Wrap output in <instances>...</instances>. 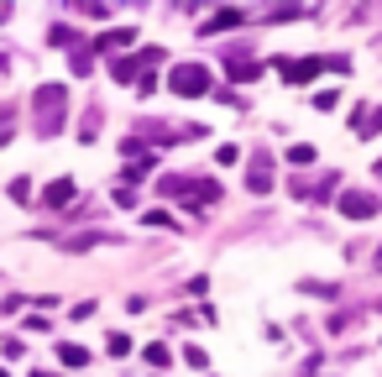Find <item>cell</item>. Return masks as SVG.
<instances>
[{
    "mask_svg": "<svg viewBox=\"0 0 382 377\" xmlns=\"http://www.w3.org/2000/svg\"><path fill=\"white\" fill-rule=\"evenodd\" d=\"M168 89L183 94V100H199V94H209V69H204V63H173Z\"/></svg>",
    "mask_w": 382,
    "mask_h": 377,
    "instance_id": "1",
    "label": "cell"
},
{
    "mask_svg": "<svg viewBox=\"0 0 382 377\" xmlns=\"http://www.w3.org/2000/svg\"><path fill=\"white\" fill-rule=\"evenodd\" d=\"M272 69H278L288 84H309L320 69H346V58H304V63H299V58H278Z\"/></svg>",
    "mask_w": 382,
    "mask_h": 377,
    "instance_id": "2",
    "label": "cell"
},
{
    "mask_svg": "<svg viewBox=\"0 0 382 377\" xmlns=\"http://www.w3.org/2000/svg\"><path fill=\"white\" fill-rule=\"evenodd\" d=\"M340 215H346V220H372V215H377V199L361 194V188H346V194H340Z\"/></svg>",
    "mask_w": 382,
    "mask_h": 377,
    "instance_id": "3",
    "label": "cell"
},
{
    "mask_svg": "<svg viewBox=\"0 0 382 377\" xmlns=\"http://www.w3.org/2000/svg\"><path fill=\"white\" fill-rule=\"evenodd\" d=\"M63 105H69V89H63V84H42V89H37V116H42V120H58Z\"/></svg>",
    "mask_w": 382,
    "mask_h": 377,
    "instance_id": "4",
    "label": "cell"
},
{
    "mask_svg": "<svg viewBox=\"0 0 382 377\" xmlns=\"http://www.w3.org/2000/svg\"><path fill=\"white\" fill-rule=\"evenodd\" d=\"M351 120H357V137H377L382 131V105H361Z\"/></svg>",
    "mask_w": 382,
    "mask_h": 377,
    "instance_id": "5",
    "label": "cell"
},
{
    "mask_svg": "<svg viewBox=\"0 0 382 377\" xmlns=\"http://www.w3.org/2000/svg\"><path fill=\"white\" fill-rule=\"evenodd\" d=\"M69 199H74V184H69V179H58V184L42 188V205H47V210H63Z\"/></svg>",
    "mask_w": 382,
    "mask_h": 377,
    "instance_id": "6",
    "label": "cell"
},
{
    "mask_svg": "<svg viewBox=\"0 0 382 377\" xmlns=\"http://www.w3.org/2000/svg\"><path fill=\"white\" fill-rule=\"evenodd\" d=\"M246 184H252V194H267V188H272V173H267V157H262V163H257L252 173H246Z\"/></svg>",
    "mask_w": 382,
    "mask_h": 377,
    "instance_id": "7",
    "label": "cell"
},
{
    "mask_svg": "<svg viewBox=\"0 0 382 377\" xmlns=\"http://www.w3.org/2000/svg\"><path fill=\"white\" fill-rule=\"evenodd\" d=\"M126 43H137V32H126V26H115V32L95 37V47H126Z\"/></svg>",
    "mask_w": 382,
    "mask_h": 377,
    "instance_id": "8",
    "label": "cell"
},
{
    "mask_svg": "<svg viewBox=\"0 0 382 377\" xmlns=\"http://www.w3.org/2000/svg\"><path fill=\"white\" fill-rule=\"evenodd\" d=\"M288 163H294V168H309V163H314V147H309V142H294V147H288Z\"/></svg>",
    "mask_w": 382,
    "mask_h": 377,
    "instance_id": "9",
    "label": "cell"
},
{
    "mask_svg": "<svg viewBox=\"0 0 382 377\" xmlns=\"http://www.w3.org/2000/svg\"><path fill=\"white\" fill-rule=\"evenodd\" d=\"M58 361H63V367H84L89 351H84V346H58Z\"/></svg>",
    "mask_w": 382,
    "mask_h": 377,
    "instance_id": "10",
    "label": "cell"
},
{
    "mask_svg": "<svg viewBox=\"0 0 382 377\" xmlns=\"http://www.w3.org/2000/svg\"><path fill=\"white\" fill-rule=\"evenodd\" d=\"M110 74L121 79V84H131V79H137V58H115V63H110Z\"/></svg>",
    "mask_w": 382,
    "mask_h": 377,
    "instance_id": "11",
    "label": "cell"
},
{
    "mask_svg": "<svg viewBox=\"0 0 382 377\" xmlns=\"http://www.w3.org/2000/svg\"><path fill=\"white\" fill-rule=\"evenodd\" d=\"M152 168H157V163H152V157H147V152H141V157H137V163H131V168H126V179H131V184H137V179H147V173H152Z\"/></svg>",
    "mask_w": 382,
    "mask_h": 377,
    "instance_id": "12",
    "label": "cell"
},
{
    "mask_svg": "<svg viewBox=\"0 0 382 377\" xmlns=\"http://www.w3.org/2000/svg\"><path fill=\"white\" fill-rule=\"evenodd\" d=\"M147 361H152V367H168V361H173V351H168L163 341H152V346H147Z\"/></svg>",
    "mask_w": 382,
    "mask_h": 377,
    "instance_id": "13",
    "label": "cell"
},
{
    "mask_svg": "<svg viewBox=\"0 0 382 377\" xmlns=\"http://www.w3.org/2000/svg\"><path fill=\"white\" fill-rule=\"evenodd\" d=\"M226 26H241V11H220V16L209 21V32H226Z\"/></svg>",
    "mask_w": 382,
    "mask_h": 377,
    "instance_id": "14",
    "label": "cell"
},
{
    "mask_svg": "<svg viewBox=\"0 0 382 377\" xmlns=\"http://www.w3.org/2000/svg\"><path fill=\"white\" fill-rule=\"evenodd\" d=\"M141 220H147V225H157V231H168V225H178V220H173V215H168V210H147V215H141Z\"/></svg>",
    "mask_w": 382,
    "mask_h": 377,
    "instance_id": "15",
    "label": "cell"
},
{
    "mask_svg": "<svg viewBox=\"0 0 382 377\" xmlns=\"http://www.w3.org/2000/svg\"><path fill=\"white\" fill-rule=\"evenodd\" d=\"M105 346H110V356H126V351H131V335H110Z\"/></svg>",
    "mask_w": 382,
    "mask_h": 377,
    "instance_id": "16",
    "label": "cell"
},
{
    "mask_svg": "<svg viewBox=\"0 0 382 377\" xmlns=\"http://www.w3.org/2000/svg\"><path fill=\"white\" fill-rule=\"evenodd\" d=\"M52 47H74V32H69V26H52Z\"/></svg>",
    "mask_w": 382,
    "mask_h": 377,
    "instance_id": "17",
    "label": "cell"
},
{
    "mask_svg": "<svg viewBox=\"0 0 382 377\" xmlns=\"http://www.w3.org/2000/svg\"><path fill=\"white\" fill-rule=\"evenodd\" d=\"M79 11H84V16H95V21H105V6H100V0H79Z\"/></svg>",
    "mask_w": 382,
    "mask_h": 377,
    "instance_id": "18",
    "label": "cell"
},
{
    "mask_svg": "<svg viewBox=\"0 0 382 377\" xmlns=\"http://www.w3.org/2000/svg\"><path fill=\"white\" fill-rule=\"evenodd\" d=\"M11 199H21V205H26V199H32V184L16 179V184H11Z\"/></svg>",
    "mask_w": 382,
    "mask_h": 377,
    "instance_id": "19",
    "label": "cell"
},
{
    "mask_svg": "<svg viewBox=\"0 0 382 377\" xmlns=\"http://www.w3.org/2000/svg\"><path fill=\"white\" fill-rule=\"evenodd\" d=\"M32 377H52V372H32Z\"/></svg>",
    "mask_w": 382,
    "mask_h": 377,
    "instance_id": "20",
    "label": "cell"
},
{
    "mask_svg": "<svg viewBox=\"0 0 382 377\" xmlns=\"http://www.w3.org/2000/svg\"><path fill=\"white\" fill-rule=\"evenodd\" d=\"M0 377H11V372H6V367H0Z\"/></svg>",
    "mask_w": 382,
    "mask_h": 377,
    "instance_id": "21",
    "label": "cell"
},
{
    "mask_svg": "<svg viewBox=\"0 0 382 377\" xmlns=\"http://www.w3.org/2000/svg\"><path fill=\"white\" fill-rule=\"evenodd\" d=\"M377 179H382V163H377Z\"/></svg>",
    "mask_w": 382,
    "mask_h": 377,
    "instance_id": "22",
    "label": "cell"
}]
</instances>
